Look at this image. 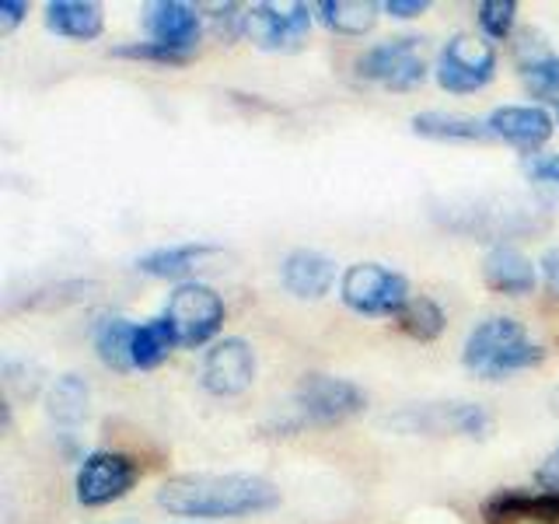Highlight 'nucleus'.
Wrapping results in <instances>:
<instances>
[{
    "instance_id": "nucleus-31",
    "label": "nucleus",
    "mask_w": 559,
    "mask_h": 524,
    "mask_svg": "<svg viewBox=\"0 0 559 524\" xmlns=\"http://www.w3.org/2000/svg\"><path fill=\"white\" fill-rule=\"evenodd\" d=\"M430 8V0H384L381 11L392 17H419Z\"/></svg>"
},
{
    "instance_id": "nucleus-35",
    "label": "nucleus",
    "mask_w": 559,
    "mask_h": 524,
    "mask_svg": "<svg viewBox=\"0 0 559 524\" xmlns=\"http://www.w3.org/2000/svg\"><path fill=\"white\" fill-rule=\"evenodd\" d=\"M556 119H559V109H556Z\"/></svg>"
},
{
    "instance_id": "nucleus-7",
    "label": "nucleus",
    "mask_w": 559,
    "mask_h": 524,
    "mask_svg": "<svg viewBox=\"0 0 559 524\" xmlns=\"http://www.w3.org/2000/svg\"><path fill=\"white\" fill-rule=\"evenodd\" d=\"M140 483V462L127 451H92L78 468L74 493L84 507L116 503Z\"/></svg>"
},
{
    "instance_id": "nucleus-2",
    "label": "nucleus",
    "mask_w": 559,
    "mask_h": 524,
    "mask_svg": "<svg viewBox=\"0 0 559 524\" xmlns=\"http://www.w3.org/2000/svg\"><path fill=\"white\" fill-rule=\"evenodd\" d=\"M462 360L468 371H476L489 381H500L507 374L532 371L546 360V346L532 343V336L524 332L518 319H486L468 332V340L462 346Z\"/></svg>"
},
{
    "instance_id": "nucleus-26",
    "label": "nucleus",
    "mask_w": 559,
    "mask_h": 524,
    "mask_svg": "<svg viewBox=\"0 0 559 524\" xmlns=\"http://www.w3.org/2000/svg\"><path fill=\"white\" fill-rule=\"evenodd\" d=\"M476 22L493 43L511 39V32L518 25V0H479Z\"/></svg>"
},
{
    "instance_id": "nucleus-4",
    "label": "nucleus",
    "mask_w": 559,
    "mask_h": 524,
    "mask_svg": "<svg viewBox=\"0 0 559 524\" xmlns=\"http://www.w3.org/2000/svg\"><path fill=\"white\" fill-rule=\"evenodd\" d=\"M340 297L349 311L367 319H395L409 301V279L381 262H354L340 276Z\"/></svg>"
},
{
    "instance_id": "nucleus-8",
    "label": "nucleus",
    "mask_w": 559,
    "mask_h": 524,
    "mask_svg": "<svg viewBox=\"0 0 559 524\" xmlns=\"http://www.w3.org/2000/svg\"><path fill=\"white\" fill-rule=\"evenodd\" d=\"M497 78V49L472 39V35H454L437 57V84L451 95H472Z\"/></svg>"
},
{
    "instance_id": "nucleus-20",
    "label": "nucleus",
    "mask_w": 559,
    "mask_h": 524,
    "mask_svg": "<svg viewBox=\"0 0 559 524\" xmlns=\"http://www.w3.org/2000/svg\"><path fill=\"white\" fill-rule=\"evenodd\" d=\"M217 249L206 241H189V245H168V249H154L147 255L136 259V270L147 273V276H157V279H179V276H189L197 270V262L203 255H214Z\"/></svg>"
},
{
    "instance_id": "nucleus-28",
    "label": "nucleus",
    "mask_w": 559,
    "mask_h": 524,
    "mask_svg": "<svg viewBox=\"0 0 559 524\" xmlns=\"http://www.w3.org/2000/svg\"><path fill=\"white\" fill-rule=\"evenodd\" d=\"M206 17H210V25H214V32L224 35V39H238V35H245V8L241 4H214Z\"/></svg>"
},
{
    "instance_id": "nucleus-18",
    "label": "nucleus",
    "mask_w": 559,
    "mask_h": 524,
    "mask_svg": "<svg viewBox=\"0 0 559 524\" xmlns=\"http://www.w3.org/2000/svg\"><path fill=\"white\" fill-rule=\"evenodd\" d=\"M413 133L427 140H448V144H483L493 136L486 119L462 112H419L413 116Z\"/></svg>"
},
{
    "instance_id": "nucleus-22",
    "label": "nucleus",
    "mask_w": 559,
    "mask_h": 524,
    "mask_svg": "<svg viewBox=\"0 0 559 524\" xmlns=\"http://www.w3.org/2000/svg\"><path fill=\"white\" fill-rule=\"evenodd\" d=\"M378 4L371 0H322V4H314V14L322 17V25L340 32V35H367L374 25H378Z\"/></svg>"
},
{
    "instance_id": "nucleus-25",
    "label": "nucleus",
    "mask_w": 559,
    "mask_h": 524,
    "mask_svg": "<svg viewBox=\"0 0 559 524\" xmlns=\"http://www.w3.org/2000/svg\"><path fill=\"white\" fill-rule=\"evenodd\" d=\"M179 346V336H175L171 322L165 319H151L144 325H136V336H133V367L140 371H151V367L165 364L171 349Z\"/></svg>"
},
{
    "instance_id": "nucleus-23",
    "label": "nucleus",
    "mask_w": 559,
    "mask_h": 524,
    "mask_svg": "<svg viewBox=\"0 0 559 524\" xmlns=\"http://www.w3.org/2000/svg\"><path fill=\"white\" fill-rule=\"evenodd\" d=\"M87 381L78 374H63L49 384L46 392V413L49 419H57L60 427H78L87 416Z\"/></svg>"
},
{
    "instance_id": "nucleus-32",
    "label": "nucleus",
    "mask_w": 559,
    "mask_h": 524,
    "mask_svg": "<svg viewBox=\"0 0 559 524\" xmlns=\"http://www.w3.org/2000/svg\"><path fill=\"white\" fill-rule=\"evenodd\" d=\"M538 270H542V279H546V290L552 297H559V249H549L546 255H542Z\"/></svg>"
},
{
    "instance_id": "nucleus-30",
    "label": "nucleus",
    "mask_w": 559,
    "mask_h": 524,
    "mask_svg": "<svg viewBox=\"0 0 559 524\" xmlns=\"http://www.w3.org/2000/svg\"><path fill=\"white\" fill-rule=\"evenodd\" d=\"M25 14H28L25 0H0V35H11L25 22Z\"/></svg>"
},
{
    "instance_id": "nucleus-16",
    "label": "nucleus",
    "mask_w": 559,
    "mask_h": 524,
    "mask_svg": "<svg viewBox=\"0 0 559 524\" xmlns=\"http://www.w3.org/2000/svg\"><path fill=\"white\" fill-rule=\"evenodd\" d=\"M483 279L489 290L507 294V297H521V294H532L538 284V273H535V262L511 249V245H497L489 249L483 259Z\"/></svg>"
},
{
    "instance_id": "nucleus-24",
    "label": "nucleus",
    "mask_w": 559,
    "mask_h": 524,
    "mask_svg": "<svg viewBox=\"0 0 559 524\" xmlns=\"http://www.w3.org/2000/svg\"><path fill=\"white\" fill-rule=\"evenodd\" d=\"M395 325L416 343H433V340H441L448 314L433 297H409L406 308L395 314Z\"/></svg>"
},
{
    "instance_id": "nucleus-29",
    "label": "nucleus",
    "mask_w": 559,
    "mask_h": 524,
    "mask_svg": "<svg viewBox=\"0 0 559 524\" xmlns=\"http://www.w3.org/2000/svg\"><path fill=\"white\" fill-rule=\"evenodd\" d=\"M524 175H528L535 186L559 192V154H535V157H528V162H524Z\"/></svg>"
},
{
    "instance_id": "nucleus-15",
    "label": "nucleus",
    "mask_w": 559,
    "mask_h": 524,
    "mask_svg": "<svg viewBox=\"0 0 559 524\" xmlns=\"http://www.w3.org/2000/svg\"><path fill=\"white\" fill-rule=\"evenodd\" d=\"M486 127L493 136L507 140L521 151H535L542 147L556 130V119L538 109V105H500L486 116Z\"/></svg>"
},
{
    "instance_id": "nucleus-10",
    "label": "nucleus",
    "mask_w": 559,
    "mask_h": 524,
    "mask_svg": "<svg viewBox=\"0 0 559 524\" xmlns=\"http://www.w3.org/2000/svg\"><path fill=\"white\" fill-rule=\"evenodd\" d=\"M389 424L402 433H462V437H486L493 419L476 402H433L392 416Z\"/></svg>"
},
{
    "instance_id": "nucleus-6",
    "label": "nucleus",
    "mask_w": 559,
    "mask_h": 524,
    "mask_svg": "<svg viewBox=\"0 0 559 524\" xmlns=\"http://www.w3.org/2000/svg\"><path fill=\"white\" fill-rule=\"evenodd\" d=\"M165 319L171 322L175 336H179V346H203L224 325V301L214 287L189 279V284H179L171 290Z\"/></svg>"
},
{
    "instance_id": "nucleus-34",
    "label": "nucleus",
    "mask_w": 559,
    "mask_h": 524,
    "mask_svg": "<svg viewBox=\"0 0 559 524\" xmlns=\"http://www.w3.org/2000/svg\"><path fill=\"white\" fill-rule=\"evenodd\" d=\"M556 409H559V392H556Z\"/></svg>"
},
{
    "instance_id": "nucleus-11",
    "label": "nucleus",
    "mask_w": 559,
    "mask_h": 524,
    "mask_svg": "<svg viewBox=\"0 0 559 524\" xmlns=\"http://www.w3.org/2000/svg\"><path fill=\"white\" fill-rule=\"evenodd\" d=\"M311 11L314 8L308 4H287V8L252 4V8H245V35L266 52L297 46L311 28V17H314Z\"/></svg>"
},
{
    "instance_id": "nucleus-5",
    "label": "nucleus",
    "mask_w": 559,
    "mask_h": 524,
    "mask_svg": "<svg viewBox=\"0 0 559 524\" xmlns=\"http://www.w3.org/2000/svg\"><path fill=\"white\" fill-rule=\"evenodd\" d=\"M357 78L389 87V92H413V87L424 84L427 78L419 39L416 35H399V39L364 49L357 57Z\"/></svg>"
},
{
    "instance_id": "nucleus-12",
    "label": "nucleus",
    "mask_w": 559,
    "mask_h": 524,
    "mask_svg": "<svg viewBox=\"0 0 559 524\" xmlns=\"http://www.w3.org/2000/svg\"><path fill=\"white\" fill-rule=\"evenodd\" d=\"M486 524H559V489L507 486L483 500Z\"/></svg>"
},
{
    "instance_id": "nucleus-33",
    "label": "nucleus",
    "mask_w": 559,
    "mask_h": 524,
    "mask_svg": "<svg viewBox=\"0 0 559 524\" xmlns=\"http://www.w3.org/2000/svg\"><path fill=\"white\" fill-rule=\"evenodd\" d=\"M535 479L542 483V489H559V448H552L546 454V462L538 465V476Z\"/></svg>"
},
{
    "instance_id": "nucleus-14",
    "label": "nucleus",
    "mask_w": 559,
    "mask_h": 524,
    "mask_svg": "<svg viewBox=\"0 0 559 524\" xmlns=\"http://www.w3.org/2000/svg\"><path fill=\"white\" fill-rule=\"evenodd\" d=\"M280 284L297 301H322V297L336 287V262L325 252L314 249H294L280 262Z\"/></svg>"
},
{
    "instance_id": "nucleus-3",
    "label": "nucleus",
    "mask_w": 559,
    "mask_h": 524,
    "mask_svg": "<svg viewBox=\"0 0 559 524\" xmlns=\"http://www.w3.org/2000/svg\"><path fill=\"white\" fill-rule=\"evenodd\" d=\"M294 424L297 427H336L367 409V392L349 378L305 374L294 389Z\"/></svg>"
},
{
    "instance_id": "nucleus-13",
    "label": "nucleus",
    "mask_w": 559,
    "mask_h": 524,
    "mask_svg": "<svg viewBox=\"0 0 559 524\" xmlns=\"http://www.w3.org/2000/svg\"><path fill=\"white\" fill-rule=\"evenodd\" d=\"M144 28L151 35V43H162L168 49H179L192 57L203 35V14L200 8L182 4V0H154V4H147Z\"/></svg>"
},
{
    "instance_id": "nucleus-9",
    "label": "nucleus",
    "mask_w": 559,
    "mask_h": 524,
    "mask_svg": "<svg viewBox=\"0 0 559 524\" xmlns=\"http://www.w3.org/2000/svg\"><path fill=\"white\" fill-rule=\"evenodd\" d=\"M255 381V349L241 336H224L206 349L200 367V384L217 398H235Z\"/></svg>"
},
{
    "instance_id": "nucleus-21",
    "label": "nucleus",
    "mask_w": 559,
    "mask_h": 524,
    "mask_svg": "<svg viewBox=\"0 0 559 524\" xmlns=\"http://www.w3.org/2000/svg\"><path fill=\"white\" fill-rule=\"evenodd\" d=\"M133 336H136V325L130 319H119V314H109L102 319L92 332V343H95V354L105 367L112 371H133Z\"/></svg>"
},
{
    "instance_id": "nucleus-17",
    "label": "nucleus",
    "mask_w": 559,
    "mask_h": 524,
    "mask_svg": "<svg viewBox=\"0 0 559 524\" xmlns=\"http://www.w3.org/2000/svg\"><path fill=\"white\" fill-rule=\"evenodd\" d=\"M46 28L60 39L92 43L105 28V14L92 0H49L46 4Z\"/></svg>"
},
{
    "instance_id": "nucleus-1",
    "label": "nucleus",
    "mask_w": 559,
    "mask_h": 524,
    "mask_svg": "<svg viewBox=\"0 0 559 524\" xmlns=\"http://www.w3.org/2000/svg\"><path fill=\"white\" fill-rule=\"evenodd\" d=\"M157 503L179 517H252L280 507V489L245 472H186L162 483Z\"/></svg>"
},
{
    "instance_id": "nucleus-19",
    "label": "nucleus",
    "mask_w": 559,
    "mask_h": 524,
    "mask_svg": "<svg viewBox=\"0 0 559 524\" xmlns=\"http://www.w3.org/2000/svg\"><path fill=\"white\" fill-rule=\"evenodd\" d=\"M535 35L524 32L518 43V60L521 63V81L528 84L535 98H556L559 102V57L542 46H532Z\"/></svg>"
},
{
    "instance_id": "nucleus-27",
    "label": "nucleus",
    "mask_w": 559,
    "mask_h": 524,
    "mask_svg": "<svg viewBox=\"0 0 559 524\" xmlns=\"http://www.w3.org/2000/svg\"><path fill=\"white\" fill-rule=\"evenodd\" d=\"M112 57L119 60H144V63H162V67H186L192 57L179 49H168L162 43H127V46H116Z\"/></svg>"
}]
</instances>
